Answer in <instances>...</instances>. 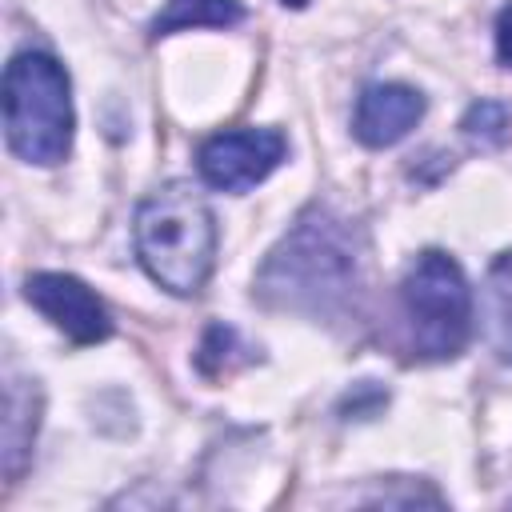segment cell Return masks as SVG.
<instances>
[{"mask_svg":"<svg viewBox=\"0 0 512 512\" xmlns=\"http://www.w3.org/2000/svg\"><path fill=\"white\" fill-rule=\"evenodd\" d=\"M280 4H284V8H304L308 0H280Z\"/></svg>","mask_w":512,"mask_h":512,"instance_id":"obj_14","label":"cell"},{"mask_svg":"<svg viewBox=\"0 0 512 512\" xmlns=\"http://www.w3.org/2000/svg\"><path fill=\"white\" fill-rule=\"evenodd\" d=\"M352 284H356V240L348 220L312 208L268 256L256 292L268 304L292 312L332 316L348 304Z\"/></svg>","mask_w":512,"mask_h":512,"instance_id":"obj_1","label":"cell"},{"mask_svg":"<svg viewBox=\"0 0 512 512\" xmlns=\"http://www.w3.org/2000/svg\"><path fill=\"white\" fill-rule=\"evenodd\" d=\"M244 20L240 0H164L160 16L148 24V36H172L184 28H232Z\"/></svg>","mask_w":512,"mask_h":512,"instance_id":"obj_8","label":"cell"},{"mask_svg":"<svg viewBox=\"0 0 512 512\" xmlns=\"http://www.w3.org/2000/svg\"><path fill=\"white\" fill-rule=\"evenodd\" d=\"M24 296L72 344H100L112 336V320H108V308L100 304V296L68 272H32L24 280Z\"/></svg>","mask_w":512,"mask_h":512,"instance_id":"obj_6","label":"cell"},{"mask_svg":"<svg viewBox=\"0 0 512 512\" xmlns=\"http://www.w3.org/2000/svg\"><path fill=\"white\" fill-rule=\"evenodd\" d=\"M412 344L428 360H452L472 332V288L448 252H420L400 284Z\"/></svg>","mask_w":512,"mask_h":512,"instance_id":"obj_4","label":"cell"},{"mask_svg":"<svg viewBox=\"0 0 512 512\" xmlns=\"http://www.w3.org/2000/svg\"><path fill=\"white\" fill-rule=\"evenodd\" d=\"M424 116V96L408 84H368L356 96L352 132L368 148H392L404 140Z\"/></svg>","mask_w":512,"mask_h":512,"instance_id":"obj_7","label":"cell"},{"mask_svg":"<svg viewBox=\"0 0 512 512\" xmlns=\"http://www.w3.org/2000/svg\"><path fill=\"white\" fill-rule=\"evenodd\" d=\"M72 84L48 52H16L4 68V136L24 164H60L72 148Z\"/></svg>","mask_w":512,"mask_h":512,"instance_id":"obj_3","label":"cell"},{"mask_svg":"<svg viewBox=\"0 0 512 512\" xmlns=\"http://www.w3.org/2000/svg\"><path fill=\"white\" fill-rule=\"evenodd\" d=\"M32 436H36V388H24V380H8V392H4V472L8 476L20 472Z\"/></svg>","mask_w":512,"mask_h":512,"instance_id":"obj_9","label":"cell"},{"mask_svg":"<svg viewBox=\"0 0 512 512\" xmlns=\"http://www.w3.org/2000/svg\"><path fill=\"white\" fill-rule=\"evenodd\" d=\"M136 256L172 296H196L216 264V216L192 184H164L136 208Z\"/></svg>","mask_w":512,"mask_h":512,"instance_id":"obj_2","label":"cell"},{"mask_svg":"<svg viewBox=\"0 0 512 512\" xmlns=\"http://www.w3.org/2000/svg\"><path fill=\"white\" fill-rule=\"evenodd\" d=\"M236 332L228 328V324H212L208 328V336H204V344H200V368L208 372V376H220V372H228L232 368V352H236Z\"/></svg>","mask_w":512,"mask_h":512,"instance_id":"obj_12","label":"cell"},{"mask_svg":"<svg viewBox=\"0 0 512 512\" xmlns=\"http://www.w3.org/2000/svg\"><path fill=\"white\" fill-rule=\"evenodd\" d=\"M284 152H288V140L276 128H236V132L208 136L196 152V168L204 184L216 192H248L272 168H280Z\"/></svg>","mask_w":512,"mask_h":512,"instance_id":"obj_5","label":"cell"},{"mask_svg":"<svg viewBox=\"0 0 512 512\" xmlns=\"http://www.w3.org/2000/svg\"><path fill=\"white\" fill-rule=\"evenodd\" d=\"M484 308H488V344L496 348L500 360L512 364V252L496 256V264L488 268Z\"/></svg>","mask_w":512,"mask_h":512,"instance_id":"obj_10","label":"cell"},{"mask_svg":"<svg viewBox=\"0 0 512 512\" xmlns=\"http://www.w3.org/2000/svg\"><path fill=\"white\" fill-rule=\"evenodd\" d=\"M496 56L504 68H512V4H504L496 16Z\"/></svg>","mask_w":512,"mask_h":512,"instance_id":"obj_13","label":"cell"},{"mask_svg":"<svg viewBox=\"0 0 512 512\" xmlns=\"http://www.w3.org/2000/svg\"><path fill=\"white\" fill-rule=\"evenodd\" d=\"M460 128H464L468 140H476V144H484V148H496V144H504L508 132H512V112H508L500 100H480V104L468 108V116H464Z\"/></svg>","mask_w":512,"mask_h":512,"instance_id":"obj_11","label":"cell"}]
</instances>
